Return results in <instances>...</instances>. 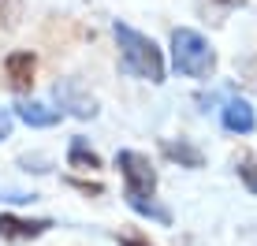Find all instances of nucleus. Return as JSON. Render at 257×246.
<instances>
[{"label": "nucleus", "mask_w": 257, "mask_h": 246, "mask_svg": "<svg viewBox=\"0 0 257 246\" xmlns=\"http://www.w3.org/2000/svg\"><path fill=\"white\" fill-rule=\"evenodd\" d=\"M112 34H116V45H119V67L127 75L142 78V82H153L161 86L164 82V52L149 34L135 30L127 23H112Z\"/></svg>", "instance_id": "nucleus-1"}, {"label": "nucleus", "mask_w": 257, "mask_h": 246, "mask_svg": "<svg viewBox=\"0 0 257 246\" xmlns=\"http://www.w3.org/2000/svg\"><path fill=\"white\" fill-rule=\"evenodd\" d=\"M172 67L187 78L205 82L216 71V49L209 45L205 34L190 30V26H175L172 30Z\"/></svg>", "instance_id": "nucleus-2"}, {"label": "nucleus", "mask_w": 257, "mask_h": 246, "mask_svg": "<svg viewBox=\"0 0 257 246\" xmlns=\"http://www.w3.org/2000/svg\"><path fill=\"white\" fill-rule=\"evenodd\" d=\"M116 168L123 175V198H153L157 194V168L138 149H119Z\"/></svg>", "instance_id": "nucleus-3"}, {"label": "nucleus", "mask_w": 257, "mask_h": 246, "mask_svg": "<svg viewBox=\"0 0 257 246\" xmlns=\"http://www.w3.org/2000/svg\"><path fill=\"white\" fill-rule=\"evenodd\" d=\"M4 75H8V86L15 93H30L34 90V75H38V56L30 49H15L4 56Z\"/></svg>", "instance_id": "nucleus-4"}, {"label": "nucleus", "mask_w": 257, "mask_h": 246, "mask_svg": "<svg viewBox=\"0 0 257 246\" xmlns=\"http://www.w3.org/2000/svg\"><path fill=\"white\" fill-rule=\"evenodd\" d=\"M52 227V220H26V216H15V213H0V239L4 242H30V239H41Z\"/></svg>", "instance_id": "nucleus-5"}, {"label": "nucleus", "mask_w": 257, "mask_h": 246, "mask_svg": "<svg viewBox=\"0 0 257 246\" xmlns=\"http://www.w3.org/2000/svg\"><path fill=\"white\" fill-rule=\"evenodd\" d=\"M220 123H224V131H231V135H253L257 112L246 97H227L224 108H220Z\"/></svg>", "instance_id": "nucleus-6"}, {"label": "nucleus", "mask_w": 257, "mask_h": 246, "mask_svg": "<svg viewBox=\"0 0 257 246\" xmlns=\"http://www.w3.org/2000/svg\"><path fill=\"white\" fill-rule=\"evenodd\" d=\"M56 101H60V108H67L71 116H78V119H93L97 116V101L90 97V93H82V86L78 82H56Z\"/></svg>", "instance_id": "nucleus-7"}, {"label": "nucleus", "mask_w": 257, "mask_h": 246, "mask_svg": "<svg viewBox=\"0 0 257 246\" xmlns=\"http://www.w3.org/2000/svg\"><path fill=\"white\" fill-rule=\"evenodd\" d=\"M15 119H23L26 127H56L64 119L60 108H49L41 101H15Z\"/></svg>", "instance_id": "nucleus-8"}, {"label": "nucleus", "mask_w": 257, "mask_h": 246, "mask_svg": "<svg viewBox=\"0 0 257 246\" xmlns=\"http://www.w3.org/2000/svg\"><path fill=\"white\" fill-rule=\"evenodd\" d=\"M161 149H164L168 161L183 164V168H201V164H205V153H201L194 142H187V138H179V142H175V138H164Z\"/></svg>", "instance_id": "nucleus-9"}, {"label": "nucleus", "mask_w": 257, "mask_h": 246, "mask_svg": "<svg viewBox=\"0 0 257 246\" xmlns=\"http://www.w3.org/2000/svg\"><path fill=\"white\" fill-rule=\"evenodd\" d=\"M67 164L75 172H97L101 168V153L86 142V138H71V149H67Z\"/></svg>", "instance_id": "nucleus-10"}, {"label": "nucleus", "mask_w": 257, "mask_h": 246, "mask_svg": "<svg viewBox=\"0 0 257 246\" xmlns=\"http://www.w3.org/2000/svg\"><path fill=\"white\" fill-rule=\"evenodd\" d=\"M127 205L135 209L138 216H146V220H157L161 227H168V224H172V213H168L164 205H157L153 198H127Z\"/></svg>", "instance_id": "nucleus-11"}, {"label": "nucleus", "mask_w": 257, "mask_h": 246, "mask_svg": "<svg viewBox=\"0 0 257 246\" xmlns=\"http://www.w3.org/2000/svg\"><path fill=\"white\" fill-rule=\"evenodd\" d=\"M238 179L246 183L250 194H257V157H242V161H238Z\"/></svg>", "instance_id": "nucleus-12"}, {"label": "nucleus", "mask_w": 257, "mask_h": 246, "mask_svg": "<svg viewBox=\"0 0 257 246\" xmlns=\"http://www.w3.org/2000/svg\"><path fill=\"white\" fill-rule=\"evenodd\" d=\"M0 19H4V26H15V19H19V0H0Z\"/></svg>", "instance_id": "nucleus-13"}, {"label": "nucleus", "mask_w": 257, "mask_h": 246, "mask_svg": "<svg viewBox=\"0 0 257 246\" xmlns=\"http://www.w3.org/2000/svg\"><path fill=\"white\" fill-rule=\"evenodd\" d=\"M67 187H75V190H82V194H104V187L101 183H90V179H67Z\"/></svg>", "instance_id": "nucleus-14"}, {"label": "nucleus", "mask_w": 257, "mask_h": 246, "mask_svg": "<svg viewBox=\"0 0 257 246\" xmlns=\"http://www.w3.org/2000/svg\"><path fill=\"white\" fill-rule=\"evenodd\" d=\"M116 242L119 246H153L149 239H142V235H116Z\"/></svg>", "instance_id": "nucleus-15"}, {"label": "nucleus", "mask_w": 257, "mask_h": 246, "mask_svg": "<svg viewBox=\"0 0 257 246\" xmlns=\"http://www.w3.org/2000/svg\"><path fill=\"white\" fill-rule=\"evenodd\" d=\"M34 198H38V194H19V190H8L0 201H15V205H23V201H34Z\"/></svg>", "instance_id": "nucleus-16"}, {"label": "nucleus", "mask_w": 257, "mask_h": 246, "mask_svg": "<svg viewBox=\"0 0 257 246\" xmlns=\"http://www.w3.org/2000/svg\"><path fill=\"white\" fill-rule=\"evenodd\" d=\"M8 135H12V116H8V112H0V142H4Z\"/></svg>", "instance_id": "nucleus-17"}, {"label": "nucleus", "mask_w": 257, "mask_h": 246, "mask_svg": "<svg viewBox=\"0 0 257 246\" xmlns=\"http://www.w3.org/2000/svg\"><path fill=\"white\" fill-rule=\"evenodd\" d=\"M224 4H231V0H224Z\"/></svg>", "instance_id": "nucleus-18"}]
</instances>
